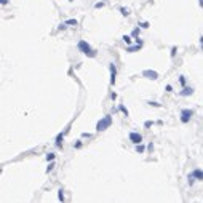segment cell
Here are the masks:
<instances>
[{"instance_id":"6da1fadb","label":"cell","mask_w":203,"mask_h":203,"mask_svg":"<svg viewBox=\"0 0 203 203\" xmlns=\"http://www.w3.org/2000/svg\"><path fill=\"white\" fill-rule=\"evenodd\" d=\"M77 48H79L83 54L90 56V58H94V56H96V51H94L91 46H90V43H86L85 40H80L79 43H77Z\"/></svg>"},{"instance_id":"7a4b0ae2","label":"cell","mask_w":203,"mask_h":203,"mask_svg":"<svg viewBox=\"0 0 203 203\" xmlns=\"http://www.w3.org/2000/svg\"><path fill=\"white\" fill-rule=\"evenodd\" d=\"M110 125H112V115H104V117H102V118L96 123V131H98V133L106 131Z\"/></svg>"},{"instance_id":"3957f363","label":"cell","mask_w":203,"mask_h":203,"mask_svg":"<svg viewBox=\"0 0 203 203\" xmlns=\"http://www.w3.org/2000/svg\"><path fill=\"white\" fill-rule=\"evenodd\" d=\"M192 115H193V110H190V109H184V110H181V122H182V123H187L189 120H190Z\"/></svg>"},{"instance_id":"277c9868","label":"cell","mask_w":203,"mask_h":203,"mask_svg":"<svg viewBox=\"0 0 203 203\" xmlns=\"http://www.w3.org/2000/svg\"><path fill=\"white\" fill-rule=\"evenodd\" d=\"M142 75H144L146 79H150V80H157V79H158V72L150 71V69H146V71H142Z\"/></svg>"},{"instance_id":"5b68a950","label":"cell","mask_w":203,"mask_h":203,"mask_svg":"<svg viewBox=\"0 0 203 203\" xmlns=\"http://www.w3.org/2000/svg\"><path fill=\"white\" fill-rule=\"evenodd\" d=\"M129 141L133 142V144H141L142 142V136L139 134V133H136V131H133V133H129Z\"/></svg>"},{"instance_id":"8992f818","label":"cell","mask_w":203,"mask_h":203,"mask_svg":"<svg viewBox=\"0 0 203 203\" xmlns=\"http://www.w3.org/2000/svg\"><path fill=\"white\" fill-rule=\"evenodd\" d=\"M109 69H110V85H115V77H117V67H115L114 62L109 64Z\"/></svg>"},{"instance_id":"52a82bcc","label":"cell","mask_w":203,"mask_h":203,"mask_svg":"<svg viewBox=\"0 0 203 203\" xmlns=\"http://www.w3.org/2000/svg\"><path fill=\"white\" fill-rule=\"evenodd\" d=\"M190 94H193V88L190 86H184L182 91H179V96H190Z\"/></svg>"},{"instance_id":"ba28073f","label":"cell","mask_w":203,"mask_h":203,"mask_svg":"<svg viewBox=\"0 0 203 203\" xmlns=\"http://www.w3.org/2000/svg\"><path fill=\"white\" fill-rule=\"evenodd\" d=\"M190 176H193L195 179H200V181H203V171L200 170V168H197V170H193Z\"/></svg>"},{"instance_id":"9c48e42d","label":"cell","mask_w":203,"mask_h":203,"mask_svg":"<svg viewBox=\"0 0 203 203\" xmlns=\"http://www.w3.org/2000/svg\"><path fill=\"white\" fill-rule=\"evenodd\" d=\"M62 139H64V133H59V134L56 136V142H54V144L58 146V147H62Z\"/></svg>"},{"instance_id":"30bf717a","label":"cell","mask_w":203,"mask_h":203,"mask_svg":"<svg viewBox=\"0 0 203 203\" xmlns=\"http://www.w3.org/2000/svg\"><path fill=\"white\" fill-rule=\"evenodd\" d=\"M141 46H142V45H134V46L129 45L128 48H126V51H128V53H136V51H139V50H141Z\"/></svg>"},{"instance_id":"8fae6325","label":"cell","mask_w":203,"mask_h":203,"mask_svg":"<svg viewBox=\"0 0 203 203\" xmlns=\"http://www.w3.org/2000/svg\"><path fill=\"white\" fill-rule=\"evenodd\" d=\"M118 110H120V112H123L125 117H129V112H128V109H126V107H125L123 104H118Z\"/></svg>"},{"instance_id":"7c38bea8","label":"cell","mask_w":203,"mask_h":203,"mask_svg":"<svg viewBox=\"0 0 203 203\" xmlns=\"http://www.w3.org/2000/svg\"><path fill=\"white\" fill-rule=\"evenodd\" d=\"M58 198L61 200V203H66V198H64V190H62V189H59V190H58Z\"/></svg>"},{"instance_id":"4fadbf2b","label":"cell","mask_w":203,"mask_h":203,"mask_svg":"<svg viewBox=\"0 0 203 203\" xmlns=\"http://www.w3.org/2000/svg\"><path fill=\"white\" fill-rule=\"evenodd\" d=\"M56 158V154H53V152H50V154H46V160L48 162H53Z\"/></svg>"},{"instance_id":"5bb4252c","label":"cell","mask_w":203,"mask_h":203,"mask_svg":"<svg viewBox=\"0 0 203 203\" xmlns=\"http://www.w3.org/2000/svg\"><path fill=\"white\" fill-rule=\"evenodd\" d=\"M144 150H146V147H144L142 144H138V146H136V152H138V154H142Z\"/></svg>"},{"instance_id":"9a60e30c","label":"cell","mask_w":203,"mask_h":203,"mask_svg":"<svg viewBox=\"0 0 203 203\" xmlns=\"http://www.w3.org/2000/svg\"><path fill=\"white\" fill-rule=\"evenodd\" d=\"M147 104L152 106V107H162V104H160V102H157V101H147Z\"/></svg>"},{"instance_id":"2e32d148","label":"cell","mask_w":203,"mask_h":203,"mask_svg":"<svg viewBox=\"0 0 203 203\" xmlns=\"http://www.w3.org/2000/svg\"><path fill=\"white\" fill-rule=\"evenodd\" d=\"M54 166H56V165H54V162H50V163H48V166H46V173H51Z\"/></svg>"},{"instance_id":"e0dca14e","label":"cell","mask_w":203,"mask_h":203,"mask_svg":"<svg viewBox=\"0 0 203 203\" xmlns=\"http://www.w3.org/2000/svg\"><path fill=\"white\" fill-rule=\"evenodd\" d=\"M131 38H133L131 35H123V42H125V43H126V45L129 46V43H131Z\"/></svg>"},{"instance_id":"ac0fdd59","label":"cell","mask_w":203,"mask_h":203,"mask_svg":"<svg viewBox=\"0 0 203 203\" xmlns=\"http://www.w3.org/2000/svg\"><path fill=\"white\" fill-rule=\"evenodd\" d=\"M66 24L67 26H77V19H67Z\"/></svg>"},{"instance_id":"d6986e66","label":"cell","mask_w":203,"mask_h":203,"mask_svg":"<svg viewBox=\"0 0 203 203\" xmlns=\"http://www.w3.org/2000/svg\"><path fill=\"white\" fill-rule=\"evenodd\" d=\"M120 13H122L123 16H128L129 15V10H128V8H120Z\"/></svg>"},{"instance_id":"ffe728a7","label":"cell","mask_w":203,"mask_h":203,"mask_svg":"<svg viewBox=\"0 0 203 203\" xmlns=\"http://www.w3.org/2000/svg\"><path fill=\"white\" fill-rule=\"evenodd\" d=\"M152 125H154V122H152V120H147V122H144V128H150Z\"/></svg>"},{"instance_id":"44dd1931","label":"cell","mask_w":203,"mask_h":203,"mask_svg":"<svg viewBox=\"0 0 203 203\" xmlns=\"http://www.w3.org/2000/svg\"><path fill=\"white\" fill-rule=\"evenodd\" d=\"M179 83L182 85V86H185V77H184V75H181V77H179Z\"/></svg>"},{"instance_id":"7402d4cb","label":"cell","mask_w":203,"mask_h":203,"mask_svg":"<svg viewBox=\"0 0 203 203\" xmlns=\"http://www.w3.org/2000/svg\"><path fill=\"white\" fill-rule=\"evenodd\" d=\"M176 53H178V48H176V46H173V48H171V58H174Z\"/></svg>"},{"instance_id":"603a6c76","label":"cell","mask_w":203,"mask_h":203,"mask_svg":"<svg viewBox=\"0 0 203 203\" xmlns=\"http://www.w3.org/2000/svg\"><path fill=\"white\" fill-rule=\"evenodd\" d=\"M138 35H139V29H138V27H136V29H134V31H133V32H131V37H138Z\"/></svg>"},{"instance_id":"cb8c5ba5","label":"cell","mask_w":203,"mask_h":203,"mask_svg":"<svg viewBox=\"0 0 203 203\" xmlns=\"http://www.w3.org/2000/svg\"><path fill=\"white\" fill-rule=\"evenodd\" d=\"M165 91L171 93V91H173V86H171V85H166V86H165Z\"/></svg>"},{"instance_id":"d4e9b609","label":"cell","mask_w":203,"mask_h":203,"mask_svg":"<svg viewBox=\"0 0 203 203\" xmlns=\"http://www.w3.org/2000/svg\"><path fill=\"white\" fill-rule=\"evenodd\" d=\"M74 147H75V149H80V147H82V141H77L75 144H74Z\"/></svg>"},{"instance_id":"484cf974","label":"cell","mask_w":203,"mask_h":203,"mask_svg":"<svg viewBox=\"0 0 203 203\" xmlns=\"http://www.w3.org/2000/svg\"><path fill=\"white\" fill-rule=\"evenodd\" d=\"M139 26H141L142 29H147V27H149V23H141Z\"/></svg>"},{"instance_id":"4316f807","label":"cell","mask_w":203,"mask_h":203,"mask_svg":"<svg viewBox=\"0 0 203 203\" xmlns=\"http://www.w3.org/2000/svg\"><path fill=\"white\" fill-rule=\"evenodd\" d=\"M94 7H96V8H101V7H104V2H98V3H96Z\"/></svg>"},{"instance_id":"83f0119b","label":"cell","mask_w":203,"mask_h":203,"mask_svg":"<svg viewBox=\"0 0 203 203\" xmlns=\"http://www.w3.org/2000/svg\"><path fill=\"white\" fill-rule=\"evenodd\" d=\"M82 138H91V134H88V133H82Z\"/></svg>"},{"instance_id":"f1b7e54d","label":"cell","mask_w":203,"mask_h":203,"mask_svg":"<svg viewBox=\"0 0 203 203\" xmlns=\"http://www.w3.org/2000/svg\"><path fill=\"white\" fill-rule=\"evenodd\" d=\"M110 98L112 99H117V93H110Z\"/></svg>"},{"instance_id":"f546056e","label":"cell","mask_w":203,"mask_h":203,"mask_svg":"<svg viewBox=\"0 0 203 203\" xmlns=\"http://www.w3.org/2000/svg\"><path fill=\"white\" fill-rule=\"evenodd\" d=\"M0 2H2V5H7V3H8V0H0Z\"/></svg>"},{"instance_id":"4dcf8cb0","label":"cell","mask_w":203,"mask_h":203,"mask_svg":"<svg viewBox=\"0 0 203 203\" xmlns=\"http://www.w3.org/2000/svg\"><path fill=\"white\" fill-rule=\"evenodd\" d=\"M200 7H201V8H203V0H200Z\"/></svg>"},{"instance_id":"1f68e13d","label":"cell","mask_w":203,"mask_h":203,"mask_svg":"<svg viewBox=\"0 0 203 203\" xmlns=\"http://www.w3.org/2000/svg\"><path fill=\"white\" fill-rule=\"evenodd\" d=\"M200 43H203V35H201V37H200Z\"/></svg>"},{"instance_id":"d6a6232c","label":"cell","mask_w":203,"mask_h":203,"mask_svg":"<svg viewBox=\"0 0 203 203\" xmlns=\"http://www.w3.org/2000/svg\"><path fill=\"white\" fill-rule=\"evenodd\" d=\"M201 50H203V43H201Z\"/></svg>"}]
</instances>
